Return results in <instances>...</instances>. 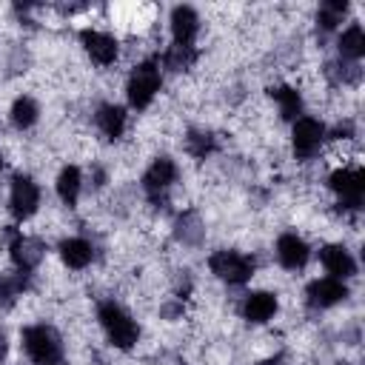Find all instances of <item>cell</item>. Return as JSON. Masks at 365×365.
<instances>
[{
    "label": "cell",
    "instance_id": "cell-18",
    "mask_svg": "<svg viewBox=\"0 0 365 365\" xmlns=\"http://www.w3.org/2000/svg\"><path fill=\"white\" fill-rule=\"evenodd\" d=\"M271 97L277 100L282 120H299V114H302V97H299L297 88H291V86H277V88H271Z\"/></svg>",
    "mask_w": 365,
    "mask_h": 365
},
{
    "label": "cell",
    "instance_id": "cell-21",
    "mask_svg": "<svg viewBox=\"0 0 365 365\" xmlns=\"http://www.w3.org/2000/svg\"><path fill=\"white\" fill-rule=\"evenodd\" d=\"M37 117H40V108H37V103L31 97L23 94V97H17L11 103V123L17 128H31L37 123Z\"/></svg>",
    "mask_w": 365,
    "mask_h": 365
},
{
    "label": "cell",
    "instance_id": "cell-12",
    "mask_svg": "<svg viewBox=\"0 0 365 365\" xmlns=\"http://www.w3.org/2000/svg\"><path fill=\"white\" fill-rule=\"evenodd\" d=\"M319 259H322L325 271H328L334 279H348V277H354V271H356V262H354V257H351V251H348L345 245H325V248L319 251Z\"/></svg>",
    "mask_w": 365,
    "mask_h": 365
},
{
    "label": "cell",
    "instance_id": "cell-9",
    "mask_svg": "<svg viewBox=\"0 0 365 365\" xmlns=\"http://www.w3.org/2000/svg\"><path fill=\"white\" fill-rule=\"evenodd\" d=\"M80 40H83V48L88 51V57H91L94 63H100V66H111V63L117 60V54H120L117 40H114L111 34H106V31L86 29V31L80 34Z\"/></svg>",
    "mask_w": 365,
    "mask_h": 365
},
{
    "label": "cell",
    "instance_id": "cell-23",
    "mask_svg": "<svg viewBox=\"0 0 365 365\" xmlns=\"http://www.w3.org/2000/svg\"><path fill=\"white\" fill-rule=\"evenodd\" d=\"M185 148H188L191 157L205 160V157L214 151V137H211L208 131H191V134L185 137Z\"/></svg>",
    "mask_w": 365,
    "mask_h": 365
},
{
    "label": "cell",
    "instance_id": "cell-13",
    "mask_svg": "<svg viewBox=\"0 0 365 365\" xmlns=\"http://www.w3.org/2000/svg\"><path fill=\"white\" fill-rule=\"evenodd\" d=\"M200 31V17L188 6H177L171 11V37L180 46H194V37Z\"/></svg>",
    "mask_w": 365,
    "mask_h": 365
},
{
    "label": "cell",
    "instance_id": "cell-19",
    "mask_svg": "<svg viewBox=\"0 0 365 365\" xmlns=\"http://www.w3.org/2000/svg\"><path fill=\"white\" fill-rule=\"evenodd\" d=\"M26 285H29V271L0 274V308H11L14 299L26 291Z\"/></svg>",
    "mask_w": 365,
    "mask_h": 365
},
{
    "label": "cell",
    "instance_id": "cell-7",
    "mask_svg": "<svg viewBox=\"0 0 365 365\" xmlns=\"http://www.w3.org/2000/svg\"><path fill=\"white\" fill-rule=\"evenodd\" d=\"M331 188L342 197V202L348 208H359L362 191H365V174H362V168H348V165L336 168L331 174Z\"/></svg>",
    "mask_w": 365,
    "mask_h": 365
},
{
    "label": "cell",
    "instance_id": "cell-17",
    "mask_svg": "<svg viewBox=\"0 0 365 365\" xmlns=\"http://www.w3.org/2000/svg\"><path fill=\"white\" fill-rule=\"evenodd\" d=\"M80 188H83V174H80V168L66 165V168L57 174V197H60L66 205H74L77 197H80Z\"/></svg>",
    "mask_w": 365,
    "mask_h": 365
},
{
    "label": "cell",
    "instance_id": "cell-24",
    "mask_svg": "<svg viewBox=\"0 0 365 365\" xmlns=\"http://www.w3.org/2000/svg\"><path fill=\"white\" fill-rule=\"evenodd\" d=\"M345 3H322L319 6V26L325 29V31H331V29H336L339 23H342V17H345Z\"/></svg>",
    "mask_w": 365,
    "mask_h": 365
},
{
    "label": "cell",
    "instance_id": "cell-1",
    "mask_svg": "<svg viewBox=\"0 0 365 365\" xmlns=\"http://www.w3.org/2000/svg\"><path fill=\"white\" fill-rule=\"evenodd\" d=\"M97 319H100V328L106 331V336H108V342H111L114 348L128 351V348L137 345V339H140V328H137V322L131 319V314L123 311L114 299L100 302V308H97Z\"/></svg>",
    "mask_w": 365,
    "mask_h": 365
},
{
    "label": "cell",
    "instance_id": "cell-22",
    "mask_svg": "<svg viewBox=\"0 0 365 365\" xmlns=\"http://www.w3.org/2000/svg\"><path fill=\"white\" fill-rule=\"evenodd\" d=\"M194 60H197L194 46H180V43H171V46L165 48V54H163V63H165L171 71H182V68H188Z\"/></svg>",
    "mask_w": 365,
    "mask_h": 365
},
{
    "label": "cell",
    "instance_id": "cell-6",
    "mask_svg": "<svg viewBox=\"0 0 365 365\" xmlns=\"http://www.w3.org/2000/svg\"><path fill=\"white\" fill-rule=\"evenodd\" d=\"M40 208V188L31 177H14L11 180V191H9V211L17 220H29L34 217Z\"/></svg>",
    "mask_w": 365,
    "mask_h": 365
},
{
    "label": "cell",
    "instance_id": "cell-27",
    "mask_svg": "<svg viewBox=\"0 0 365 365\" xmlns=\"http://www.w3.org/2000/svg\"><path fill=\"white\" fill-rule=\"evenodd\" d=\"M57 365H60V362H57Z\"/></svg>",
    "mask_w": 365,
    "mask_h": 365
},
{
    "label": "cell",
    "instance_id": "cell-11",
    "mask_svg": "<svg viewBox=\"0 0 365 365\" xmlns=\"http://www.w3.org/2000/svg\"><path fill=\"white\" fill-rule=\"evenodd\" d=\"M348 297V288L342 279H334V277H322V279H314L308 285V302L314 308H331L336 302H342Z\"/></svg>",
    "mask_w": 365,
    "mask_h": 365
},
{
    "label": "cell",
    "instance_id": "cell-10",
    "mask_svg": "<svg viewBox=\"0 0 365 365\" xmlns=\"http://www.w3.org/2000/svg\"><path fill=\"white\" fill-rule=\"evenodd\" d=\"M277 259H279L282 268L299 271L308 262V245H305V240L299 234H294V231H285L277 240Z\"/></svg>",
    "mask_w": 365,
    "mask_h": 365
},
{
    "label": "cell",
    "instance_id": "cell-2",
    "mask_svg": "<svg viewBox=\"0 0 365 365\" xmlns=\"http://www.w3.org/2000/svg\"><path fill=\"white\" fill-rule=\"evenodd\" d=\"M20 339H23V351L29 354L31 362H37V365H57L60 362L63 342L51 325H29V328H23Z\"/></svg>",
    "mask_w": 365,
    "mask_h": 365
},
{
    "label": "cell",
    "instance_id": "cell-20",
    "mask_svg": "<svg viewBox=\"0 0 365 365\" xmlns=\"http://www.w3.org/2000/svg\"><path fill=\"white\" fill-rule=\"evenodd\" d=\"M339 54L348 57V60H359L365 54V31L359 23H351L342 34H339Z\"/></svg>",
    "mask_w": 365,
    "mask_h": 365
},
{
    "label": "cell",
    "instance_id": "cell-26",
    "mask_svg": "<svg viewBox=\"0 0 365 365\" xmlns=\"http://www.w3.org/2000/svg\"><path fill=\"white\" fill-rule=\"evenodd\" d=\"M0 168H3V154H0Z\"/></svg>",
    "mask_w": 365,
    "mask_h": 365
},
{
    "label": "cell",
    "instance_id": "cell-25",
    "mask_svg": "<svg viewBox=\"0 0 365 365\" xmlns=\"http://www.w3.org/2000/svg\"><path fill=\"white\" fill-rule=\"evenodd\" d=\"M6 354H9V342H6V334L0 331V362L6 359Z\"/></svg>",
    "mask_w": 365,
    "mask_h": 365
},
{
    "label": "cell",
    "instance_id": "cell-4",
    "mask_svg": "<svg viewBox=\"0 0 365 365\" xmlns=\"http://www.w3.org/2000/svg\"><path fill=\"white\" fill-rule=\"evenodd\" d=\"M160 91V68L154 60H145L140 63L131 77H128V86H125V94H128V103L134 108H145Z\"/></svg>",
    "mask_w": 365,
    "mask_h": 365
},
{
    "label": "cell",
    "instance_id": "cell-15",
    "mask_svg": "<svg viewBox=\"0 0 365 365\" xmlns=\"http://www.w3.org/2000/svg\"><path fill=\"white\" fill-rule=\"evenodd\" d=\"M94 123H97V128H100L103 137L117 140V137H123V131H125V108H123V106H114V103L100 106L97 114H94Z\"/></svg>",
    "mask_w": 365,
    "mask_h": 365
},
{
    "label": "cell",
    "instance_id": "cell-16",
    "mask_svg": "<svg viewBox=\"0 0 365 365\" xmlns=\"http://www.w3.org/2000/svg\"><path fill=\"white\" fill-rule=\"evenodd\" d=\"M91 257H94V248H91V242L83 240V237H68V240L60 242V259H63L68 268H74V271L86 268V265L91 262Z\"/></svg>",
    "mask_w": 365,
    "mask_h": 365
},
{
    "label": "cell",
    "instance_id": "cell-5",
    "mask_svg": "<svg viewBox=\"0 0 365 365\" xmlns=\"http://www.w3.org/2000/svg\"><path fill=\"white\" fill-rule=\"evenodd\" d=\"M322 143H325V125L317 117H299V120H294L291 145H294L297 160L317 157V151L322 148Z\"/></svg>",
    "mask_w": 365,
    "mask_h": 365
},
{
    "label": "cell",
    "instance_id": "cell-14",
    "mask_svg": "<svg viewBox=\"0 0 365 365\" xmlns=\"http://www.w3.org/2000/svg\"><path fill=\"white\" fill-rule=\"evenodd\" d=\"M277 314V297L271 291H251L245 299H242V317L248 322H268L271 317Z\"/></svg>",
    "mask_w": 365,
    "mask_h": 365
},
{
    "label": "cell",
    "instance_id": "cell-3",
    "mask_svg": "<svg viewBox=\"0 0 365 365\" xmlns=\"http://www.w3.org/2000/svg\"><path fill=\"white\" fill-rule=\"evenodd\" d=\"M208 268L228 285H242L254 277V259L240 251H214L208 257Z\"/></svg>",
    "mask_w": 365,
    "mask_h": 365
},
{
    "label": "cell",
    "instance_id": "cell-8",
    "mask_svg": "<svg viewBox=\"0 0 365 365\" xmlns=\"http://www.w3.org/2000/svg\"><path fill=\"white\" fill-rule=\"evenodd\" d=\"M174 182H177V165H174V160H168V157H157V160L148 165V171L143 174V188H145L154 200L163 197Z\"/></svg>",
    "mask_w": 365,
    "mask_h": 365
}]
</instances>
